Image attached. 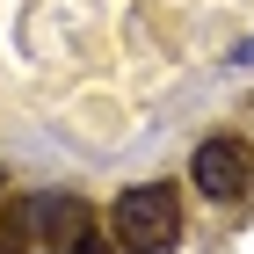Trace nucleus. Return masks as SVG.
Listing matches in <instances>:
<instances>
[{"mask_svg":"<svg viewBox=\"0 0 254 254\" xmlns=\"http://www.w3.org/2000/svg\"><path fill=\"white\" fill-rule=\"evenodd\" d=\"M95 233V211L80 203V196H15L7 211H0V254H65L80 240Z\"/></svg>","mask_w":254,"mask_h":254,"instance_id":"nucleus-1","label":"nucleus"},{"mask_svg":"<svg viewBox=\"0 0 254 254\" xmlns=\"http://www.w3.org/2000/svg\"><path fill=\"white\" fill-rule=\"evenodd\" d=\"M109 233L138 254H160L182 240V203H175V182H138V189L117 196V211H109Z\"/></svg>","mask_w":254,"mask_h":254,"instance_id":"nucleus-2","label":"nucleus"},{"mask_svg":"<svg viewBox=\"0 0 254 254\" xmlns=\"http://www.w3.org/2000/svg\"><path fill=\"white\" fill-rule=\"evenodd\" d=\"M189 182L203 196H211V203H240V196L254 189V145L247 138H203V145H196V160H189Z\"/></svg>","mask_w":254,"mask_h":254,"instance_id":"nucleus-3","label":"nucleus"},{"mask_svg":"<svg viewBox=\"0 0 254 254\" xmlns=\"http://www.w3.org/2000/svg\"><path fill=\"white\" fill-rule=\"evenodd\" d=\"M0 189H7V175H0Z\"/></svg>","mask_w":254,"mask_h":254,"instance_id":"nucleus-4","label":"nucleus"}]
</instances>
